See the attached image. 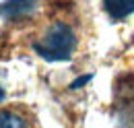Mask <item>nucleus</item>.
Masks as SVG:
<instances>
[{"label":"nucleus","instance_id":"obj_1","mask_svg":"<svg viewBox=\"0 0 134 128\" xmlns=\"http://www.w3.org/2000/svg\"><path fill=\"white\" fill-rule=\"evenodd\" d=\"M37 56L48 62H62L72 56L76 48V35L66 23H56L33 44Z\"/></svg>","mask_w":134,"mask_h":128},{"label":"nucleus","instance_id":"obj_2","mask_svg":"<svg viewBox=\"0 0 134 128\" xmlns=\"http://www.w3.org/2000/svg\"><path fill=\"white\" fill-rule=\"evenodd\" d=\"M116 99H118V110L130 122H134V74H128V77L118 81Z\"/></svg>","mask_w":134,"mask_h":128},{"label":"nucleus","instance_id":"obj_3","mask_svg":"<svg viewBox=\"0 0 134 128\" xmlns=\"http://www.w3.org/2000/svg\"><path fill=\"white\" fill-rule=\"evenodd\" d=\"M35 8V0H6L4 4H0V17L4 19H23V17L31 15Z\"/></svg>","mask_w":134,"mask_h":128},{"label":"nucleus","instance_id":"obj_4","mask_svg":"<svg viewBox=\"0 0 134 128\" xmlns=\"http://www.w3.org/2000/svg\"><path fill=\"white\" fill-rule=\"evenodd\" d=\"M103 8L111 19H126L134 13V0H103Z\"/></svg>","mask_w":134,"mask_h":128},{"label":"nucleus","instance_id":"obj_5","mask_svg":"<svg viewBox=\"0 0 134 128\" xmlns=\"http://www.w3.org/2000/svg\"><path fill=\"white\" fill-rule=\"evenodd\" d=\"M0 128H29L25 116L13 110H0Z\"/></svg>","mask_w":134,"mask_h":128},{"label":"nucleus","instance_id":"obj_6","mask_svg":"<svg viewBox=\"0 0 134 128\" xmlns=\"http://www.w3.org/2000/svg\"><path fill=\"white\" fill-rule=\"evenodd\" d=\"M2 99H4V89L0 87V101H2Z\"/></svg>","mask_w":134,"mask_h":128}]
</instances>
